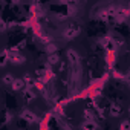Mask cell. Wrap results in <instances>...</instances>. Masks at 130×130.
Wrapping results in <instances>:
<instances>
[{"mask_svg": "<svg viewBox=\"0 0 130 130\" xmlns=\"http://www.w3.org/2000/svg\"><path fill=\"white\" fill-rule=\"evenodd\" d=\"M68 58H69L71 63H78V54L75 51H69L68 52Z\"/></svg>", "mask_w": 130, "mask_h": 130, "instance_id": "obj_1", "label": "cell"}, {"mask_svg": "<svg viewBox=\"0 0 130 130\" xmlns=\"http://www.w3.org/2000/svg\"><path fill=\"white\" fill-rule=\"evenodd\" d=\"M12 86H14L15 90H20V89L25 86V83H23V80H14V81H12Z\"/></svg>", "mask_w": 130, "mask_h": 130, "instance_id": "obj_2", "label": "cell"}, {"mask_svg": "<svg viewBox=\"0 0 130 130\" xmlns=\"http://www.w3.org/2000/svg\"><path fill=\"white\" fill-rule=\"evenodd\" d=\"M22 116H23L25 119H28V121H34V119H35V115L31 113V112H28V110H25V112L22 113Z\"/></svg>", "mask_w": 130, "mask_h": 130, "instance_id": "obj_3", "label": "cell"}, {"mask_svg": "<svg viewBox=\"0 0 130 130\" xmlns=\"http://www.w3.org/2000/svg\"><path fill=\"white\" fill-rule=\"evenodd\" d=\"M49 63H51V64H55V63H58V55H51V58H49Z\"/></svg>", "mask_w": 130, "mask_h": 130, "instance_id": "obj_4", "label": "cell"}, {"mask_svg": "<svg viewBox=\"0 0 130 130\" xmlns=\"http://www.w3.org/2000/svg\"><path fill=\"white\" fill-rule=\"evenodd\" d=\"M75 12H77V6L71 5V6H69V14H75Z\"/></svg>", "mask_w": 130, "mask_h": 130, "instance_id": "obj_5", "label": "cell"}, {"mask_svg": "<svg viewBox=\"0 0 130 130\" xmlns=\"http://www.w3.org/2000/svg\"><path fill=\"white\" fill-rule=\"evenodd\" d=\"M5 83H12V77L11 75H6L5 77Z\"/></svg>", "mask_w": 130, "mask_h": 130, "instance_id": "obj_6", "label": "cell"}, {"mask_svg": "<svg viewBox=\"0 0 130 130\" xmlns=\"http://www.w3.org/2000/svg\"><path fill=\"white\" fill-rule=\"evenodd\" d=\"M5 29H6V25H5L2 20H0V31H5Z\"/></svg>", "mask_w": 130, "mask_h": 130, "instance_id": "obj_7", "label": "cell"}]
</instances>
